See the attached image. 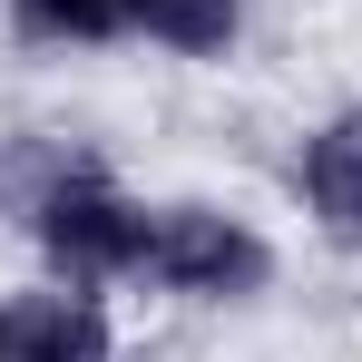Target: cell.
Here are the masks:
<instances>
[{
	"instance_id": "obj_1",
	"label": "cell",
	"mask_w": 362,
	"mask_h": 362,
	"mask_svg": "<svg viewBox=\"0 0 362 362\" xmlns=\"http://www.w3.org/2000/svg\"><path fill=\"white\" fill-rule=\"evenodd\" d=\"M0 196H10V216L40 235V255L59 264L69 284H118V274H137L147 206L118 196V177H108L98 157L20 147V157H0Z\"/></svg>"
},
{
	"instance_id": "obj_2",
	"label": "cell",
	"mask_w": 362,
	"mask_h": 362,
	"mask_svg": "<svg viewBox=\"0 0 362 362\" xmlns=\"http://www.w3.org/2000/svg\"><path fill=\"white\" fill-rule=\"evenodd\" d=\"M137 274L186 294V303H245V294L274 284V245L245 216H226V206H147Z\"/></svg>"
},
{
	"instance_id": "obj_3",
	"label": "cell",
	"mask_w": 362,
	"mask_h": 362,
	"mask_svg": "<svg viewBox=\"0 0 362 362\" xmlns=\"http://www.w3.org/2000/svg\"><path fill=\"white\" fill-rule=\"evenodd\" d=\"M0 362H118V333L88 303V284H49L0 303Z\"/></svg>"
},
{
	"instance_id": "obj_4",
	"label": "cell",
	"mask_w": 362,
	"mask_h": 362,
	"mask_svg": "<svg viewBox=\"0 0 362 362\" xmlns=\"http://www.w3.org/2000/svg\"><path fill=\"white\" fill-rule=\"evenodd\" d=\"M294 177H303L313 226H323L333 245H353V255H362V108H343V118H323L313 137H303Z\"/></svg>"
},
{
	"instance_id": "obj_5",
	"label": "cell",
	"mask_w": 362,
	"mask_h": 362,
	"mask_svg": "<svg viewBox=\"0 0 362 362\" xmlns=\"http://www.w3.org/2000/svg\"><path fill=\"white\" fill-rule=\"evenodd\" d=\"M127 30H147L157 49H186V59H226L245 30V0H127Z\"/></svg>"
},
{
	"instance_id": "obj_6",
	"label": "cell",
	"mask_w": 362,
	"mask_h": 362,
	"mask_svg": "<svg viewBox=\"0 0 362 362\" xmlns=\"http://www.w3.org/2000/svg\"><path fill=\"white\" fill-rule=\"evenodd\" d=\"M20 40L40 49H98V40H127V0H10Z\"/></svg>"
}]
</instances>
